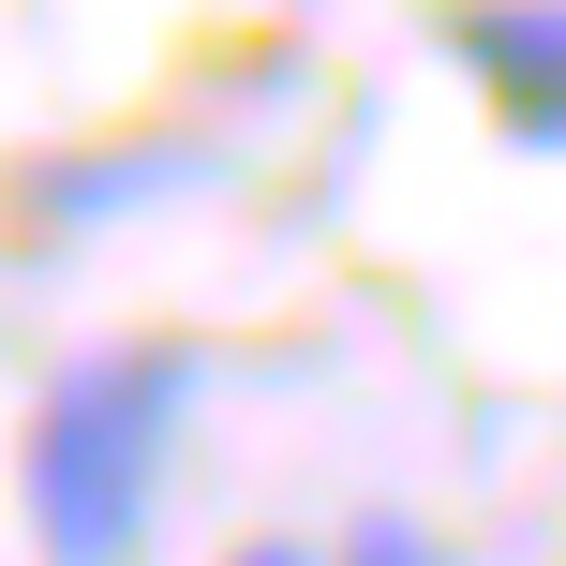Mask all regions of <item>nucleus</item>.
<instances>
[{"mask_svg": "<svg viewBox=\"0 0 566 566\" xmlns=\"http://www.w3.org/2000/svg\"><path fill=\"white\" fill-rule=\"evenodd\" d=\"M179 179H195V149H90L75 179H45V224H105V209H135V195H179Z\"/></svg>", "mask_w": 566, "mask_h": 566, "instance_id": "3", "label": "nucleus"}, {"mask_svg": "<svg viewBox=\"0 0 566 566\" xmlns=\"http://www.w3.org/2000/svg\"><path fill=\"white\" fill-rule=\"evenodd\" d=\"M343 566H462V552L432 537V522H402V507H373L358 537H343Z\"/></svg>", "mask_w": 566, "mask_h": 566, "instance_id": "4", "label": "nucleus"}, {"mask_svg": "<svg viewBox=\"0 0 566 566\" xmlns=\"http://www.w3.org/2000/svg\"><path fill=\"white\" fill-rule=\"evenodd\" d=\"M179 418H195V343H90V358L45 373L15 448V507L45 566H135L149 522H165V462Z\"/></svg>", "mask_w": 566, "mask_h": 566, "instance_id": "1", "label": "nucleus"}, {"mask_svg": "<svg viewBox=\"0 0 566 566\" xmlns=\"http://www.w3.org/2000/svg\"><path fill=\"white\" fill-rule=\"evenodd\" d=\"M224 566H343V552H298V537H254V552H224Z\"/></svg>", "mask_w": 566, "mask_h": 566, "instance_id": "5", "label": "nucleus"}, {"mask_svg": "<svg viewBox=\"0 0 566 566\" xmlns=\"http://www.w3.org/2000/svg\"><path fill=\"white\" fill-rule=\"evenodd\" d=\"M448 60L492 90V119L522 149L566 165V0H478V15H448Z\"/></svg>", "mask_w": 566, "mask_h": 566, "instance_id": "2", "label": "nucleus"}]
</instances>
